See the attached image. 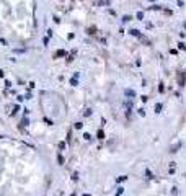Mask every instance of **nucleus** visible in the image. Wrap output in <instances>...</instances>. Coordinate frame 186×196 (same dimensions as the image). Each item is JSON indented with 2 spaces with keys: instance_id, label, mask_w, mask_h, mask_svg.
Segmentation results:
<instances>
[{
  "instance_id": "obj_1",
  "label": "nucleus",
  "mask_w": 186,
  "mask_h": 196,
  "mask_svg": "<svg viewBox=\"0 0 186 196\" xmlns=\"http://www.w3.org/2000/svg\"><path fill=\"white\" fill-rule=\"evenodd\" d=\"M129 33H131L132 36H137V38H140V39H142V38H144V36L140 35V31H137V30H131Z\"/></svg>"
},
{
  "instance_id": "obj_2",
  "label": "nucleus",
  "mask_w": 186,
  "mask_h": 196,
  "mask_svg": "<svg viewBox=\"0 0 186 196\" xmlns=\"http://www.w3.org/2000/svg\"><path fill=\"white\" fill-rule=\"evenodd\" d=\"M124 95H127V97H136V93L132 92V90H129V88L124 90Z\"/></svg>"
},
{
  "instance_id": "obj_3",
  "label": "nucleus",
  "mask_w": 186,
  "mask_h": 196,
  "mask_svg": "<svg viewBox=\"0 0 186 196\" xmlns=\"http://www.w3.org/2000/svg\"><path fill=\"white\" fill-rule=\"evenodd\" d=\"M131 20H132V17H129V15L122 17V21H124V23H127V21H131Z\"/></svg>"
},
{
  "instance_id": "obj_4",
  "label": "nucleus",
  "mask_w": 186,
  "mask_h": 196,
  "mask_svg": "<svg viewBox=\"0 0 186 196\" xmlns=\"http://www.w3.org/2000/svg\"><path fill=\"white\" fill-rule=\"evenodd\" d=\"M108 3H109V0H100L98 5H108Z\"/></svg>"
},
{
  "instance_id": "obj_5",
  "label": "nucleus",
  "mask_w": 186,
  "mask_h": 196,
  "mask_svg": "<svg viewBox=\"0 0 186 196\" xmlns=\"http://www.w3.org/2000/svg\"><path fill=\"white\" fill-rule=\"evenodd\" d=\"M155 111H157V113H160V111H162V105H160V103L155 106Z\"/></svg>"
},
{
  "instance_id": "obj_6",
  "label": "nucleus",
  "mask_w": 186,
  "mask_h": 196,
  "mask_svg": "<svg viewBox=\"0 0 186 196\" xmlns=\"http://www.w3.org/2000/svg\"><path fill=\"white\" fill-rule=\"evenodd\" d=\"M137 18H139V20H142V18H144V13L139 12V13H137Z\"/></svg>"
},
{
  "instance_id": "obj_7",
  "label": "nucleus",
  "mask_w": 186,
  "mask_h": 196,
  "mask_svg": "<svg viewBox=\"0 0 186 196\" xmlns=\"http://www.w3.org/2000/svg\"><path fill=\"white\" fill-rule=\"evenodd\" d=\"M70 85H74V87H75V85H77V79H72V80H70Z\"/></svg>"
}]
</instances>
